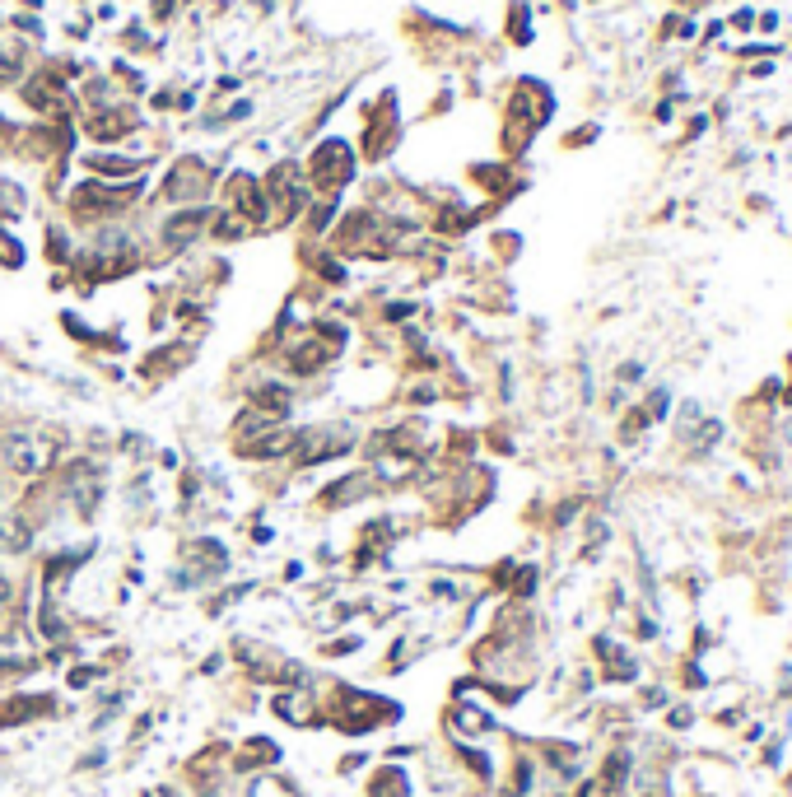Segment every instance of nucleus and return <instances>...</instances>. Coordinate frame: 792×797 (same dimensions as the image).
<instances>
[{"label":"nucleus","instance_id":"6e6552de","mask_svg":"<svg viewBox=\"0 0 792 797\" xmlns=\"http://www.w3.org/2000/svg\"><path fill=\"white\" fill-rule=\"evenodd\" d=\"M56 713H61V700L56 695H5V700H0V732H15V728H28V723L56 719Z\"/></svg>","mask_w":792,"mask_h":797},{"label":"nucleus","instance_id":"7ed1b4c3","mask_svg":"<svg viewBox=\"0 0 792 797\" xmlns=\"http://www.w3.org/2000/svg\"><path fill=\"white\" fill-rule=\"evenodd\" d=\"M52 462V448L43 434H28V429H10L0 438V466L15 471V475H37Z\"/></svg>","mask_w":792,"mask_h":797},{"label":"nucleus","instance_id":"aec40b11","mask_svg":"<svg viewBox=\"0 0 792 797\" xmlns=\"http://www.w3.org/2000/svg\"><path fill=\"white\" fill-rule=\"evenodd\" d=\"M360 649H364V634H345V639L322 644V658H345V653H360Z\"/></svg>","mask_w":792,"mask_h":797},{"label":"nucleus","instance_id":"6ab92c4d","mask_svg":"<svg viewBox=\"0 0 792 797\" xmlns=\"http://www.w3.org/2000/svg\"><path fill=\"white\" fill-rule=\"evenodd\" d=\"M644 378H648V364L644 360H620L615 364V387H644Z\"/></svg>","mask_w":792,"mask_h":797},{"label":"nucleus","instance_id":"39448f33","mask_svg":"<svg viewBox=\"0 0 792 797\" xmlns=\"http://www.w3.org/2000/svg\"><path fill=\"white\" fill-rule=\"evenodd\" d=\"M136 201V187H107V182H79L75 196H70V210L75 220H107L122 206Z\"/></svg>","mask_w":792,"mask_h":797},{"label":"nucleus","instance_id":"9b49d317","mask_svg":"<svg viewBox=\"0 0 792 797\" xmlns=\"http://www.w3.org/2000/svg\"><path fill=\"white\" fill-rule=\"evenodd\" d=\"M85 131H89L94 140H122V136L136 131V117H131L127 107H98L89 122H85Z\"/></svg>","mask_w":792,"mask_h":797},{"label":"nucleus","instance_id":"f8f14e48","mask_svg":"<svg viewBox=\"0 0 792 797\" xmlns=\"http://www.w3.org/2000/svg\"><path fill=\"white\" fill-rule=\"evenodd\" d=\"M187 360H191V345H187V341H173V345L149 350L145 364H140V373H145V378H168V373H178Z\"/></svg>","mask_w":792,"mask_h":797},{"label":"nucleus","instance_id":"dca6fc26","mask_svg":"<svg viewBox=\"0 0 792 797\" xmlns=\"http://www.w3.org/2000/svg\"><path fill=\"white\" fill-rule=\"evenodd\" d=\"M248 797H303L299 792V783L294 779H285V774H252V783H248Z\"/></svg>","mask_w":792,"mask_h":797},{"label":"nucleus","instance_id":"423d86ee","mask_svg":"<svg viewBox=\"0 0 792 797\" xmlns=\"http://www.w3.org/2000/svg\"><path fill=\"white\" fill-rule=\"evenodd\" d=\"M443 723H448L452 741H485V737L499 732V719L485 704H475V700H452L448 713H443Z\"/></svg>","mask_w":792,"mask_h":797},{"label":"nucleus","instance_id":"1a4fd4ad","mask_svg":"<svg viewBox=\"0 0 792 797\" xmlns=\"http://www.w3.org/2000/svg\"><path fill=\"white\" fill-rule=\"evenodd\" d=\"M280 741H275V737H248L243 746H238V751H228V774H266V770H275V765H280Z\"/></svg>","mask_w":792,"mask_h":797},{"label":"nucleus","instance_id":"412c9836","mask_svg":"<svg viewBox=\"0 0 792 797\" xmlns=\"http://www.w3.org/2000/svg\"><path fill=\"white\" fill-rule=\"evenodd\" d=\"M0 266H10V271L24 266V248L15 243V233H5V229H0Z\"/></svg>","mask_w":792,"mask_h":797},{"label":"nucleus","instance_id":"bb28decb","mask_svg":"<svg viewBox=\"0 0 792 797\" xmlns=\"http://www.w3.org/2000/svg\"><path fill=\"white\" fill-rule=\"evenodd\" d=\"M0 131H5V122H0Z\"/></svg>","mask_w":792,"mask_h":797},{"label":"nucleus","instance_id":"4be33fe9","mask_svg":"<svg viewBox=\"0 0 792 797\" xmlns=\"http://www.w3.org/2000/svg\"><path fill=\"white\" fill-rule=\"evenodd\" d=\"M756 15H760V10H750V5H736V10L727 15V24H732L736 33H750V28H756Z\"/></svg>","mask_w":792,"mask_h":797},{"label":"nucleus","instance_id":"9d476101","mask_svg":"<svg viewBox=\"0 0 792 797\" xmlns=\"http://www.w3.org/2000/svg\"><path fill=\"white\" fill-rule=\"evenodd\" d=\"M206 187H210V169L201 158H182V164H173V173L164 182V201H201Z\"/></svg>","mask_w":792,"mask_h":797},{"label":"nucleus","instance_id":"a211bd4d","mask_svg":"<svg viewBox=\"0 0 792 797\" xmlns=\"http://www.w3.org/2000/svg\"><path fill=\"white\" fill-rule=\"evenodd\" d=\"M639 411L653 420V429H657V424H671V387H648V392L639 396Z\"/></svg>","mask_w":792,"mask_h":797},{"label":"nucleus","instance_id":"a878e982","mask_svg":"<svg viewBox=\"0 0 792 797\" xmlns=\"http://www.w3.org/2000/svg\"><path fill=\"white\" fill-rule=\"evenodd\" d=\"M0 495H5V475H0Z\"/></svg>","mask_w":792,"mask_h":797},{"label":"nucleus","instance_id":"b1692460","mask_svg":"<svg viewBox=\"0 0 792 797\" xmlns=\"http://www.w3.org/2000/svg\"><path fill=\"white\" fill-rule=\"evenodd\" d=\"M746 75H750V79H769V75H774V56H769V61H760V66H750Z\"/></svg>","mask_w":792,"mask_h":797},{"label":"nucleus","instance_id":"ddd939ff","mask_svg":"<svg viewBox=\"0 0 792 797\" xmlns=\"http://www.w3.org/2000/svg\"><path fill=\"white\" fill-rule=\"evenodd\" d=\"M33 527L37 523H28L24 513H0V555H5V560L24 555L33 546Z\"/></svg>","mask_w":792,"mask_h":797},{"label":"nucleus","instance_id":"0eeeda50","mask_svg":"<svg viewBox=\"0 0 792 797\" xmlns=\"http://www.w3.org/2000/svg\"><path fill=\"white\" fill-rule=\"evenodd\" d=\"M270 713L289 728H327V713L317 704V695H308V686H289L270 695Z\"/></svg>","mask_w":792,"mask_h":797},{"label":"nucleus","instance_id":"f03ea898","mask_svg":"<svg viewBox=\"0 0 792 797\" xmlns=\"http://www.w3.org/2000/svg\"><path fill=\"white\" fill-rule=\"evenodd\" d=\"M228 546L219 541V536H196L191 546H187V569L173 578L178 588H206V583H215V578H224L228 574Z\"/></svg>","mask_w":792,"mask_h":797},{"label":"nucleus","instance_id":"20e7f679","mask_svg":"<svg viewBox=\"0 0 792 797\" xmlns=\"http://www.w3.org/2000/svg\"><path fill=\"white\" fill-rule=\"evenodd\" d=\"M308 178L317 191H340L350 178H354V154L345 140H322L317 154L308 158Z\"/></svg>","mask_w":792,"mask_h":797},{"label":"nucleus","instance_id":"393cba45","mask_svg":"<svg viewBox=\"0 0 792 797\" xmlns=\"http://www.w3.org/2000/svg\"><path fill=\"white\" fill-rule=\"evenodd\" d=\"M783 792H792V765L783 770Z\"/></svg>","mask_w":792,"mask_h":797},{"label":"nucleus","instance_id":"5701e85b","mask_svg":"<svg viewBox=\"0 0 792 797\" xmlns=\"http://www.w3.org/2000/svg\"><path fill=\"white\" fill-rule=\"evenodd\" d=\"M5 611H15V583L0 574V616H5Z\"/></svg>","mask_w":792,"mask_h":797},{"label":"nucleus","instance_id":"f3484780","mask_svg":"<svg viewBox=\"0 0 792 797\" xmlns=\"http://www.w3.org/2000/svg\"><path fill=\"white\" fill-rule=\"evenodd\" d=\"M201 224H206V210H182V215H173V220L164 224V238L178 248V243H187V238L201 233Z\"/></svg>","mask_w":792,"mask_h":797},{"label":"nucleus","instance_id":"4468645a","mask_svg":"<svg viewBox=\"0 0 792 797\" xmlns=\"http://www.w3.org/2000/svg\"><path fill=\"white\" fill-rule=\"evenodd\" d=\"M364 797H415V783H411V774H406L401 765H378V770L369 774Z\"/></svg>","mask_w":792,"mask_h":797},{"label":"nucleus","instance_id":"f257e3e1","mask_svg":"<svg viewBox=\"0 0 792 797\" xmlns=\"http://www.w3.org/2000/svg\"><path fill=\"white\" fill-rule=\"evenodd\" d=\"M322 713H327V728H336L340 737H364V732H378V728H396L406 719V709L396 700L360 690V686H336L331 704Z\"/></svg>","mask_w":792,"mask_h":797},{"label":"nucleus","instance_id":"2eb2a0df","mask_svg":"<svg viewBox=\"0 0 792 797\" xmlns=\"http://www.w3.org/2000/svg\"><path fill=\"white\" fill-rule=\"evenodd\" d=\"M662 728L671 732V737H685V732H695L699 728V709H695V700H671L666 709H662Z\"/></svg>","mask_w":792,"mask_h":797}]
</instances>
